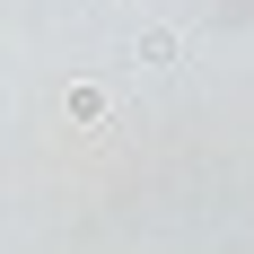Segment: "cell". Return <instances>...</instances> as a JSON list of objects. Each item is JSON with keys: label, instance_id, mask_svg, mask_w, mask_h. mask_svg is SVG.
Here are the masks:
<instances>
[{"label": "cell", "instance_id": "obj_1", "mask_svg": "<svg viewBox=\"0 0 254 254\" xmlns=\"http://www.w3.org/2000/svg\"><path fill=\"white\" fill-rule=\"evenodd\" d=\"M62 105H70V123H105V88H88V79H79Z\"/></svg>", "mask_w": 254, "mask_h": 254}, {"label": "cell", "instance_id": "obj_2", "mask_svg": "<svg viewBox=\"0 0 254 254\" xmlns=\"http://www.w3.org/2000/svg\"><path fill=\"white\" fill-rule=\"evenodd\" d=\"M140 62H149V70H167V62H184V44H176V35H149V44H140Z\"/></svg>", "mask_w": 254, "mask_h": 254}]
</instances>
